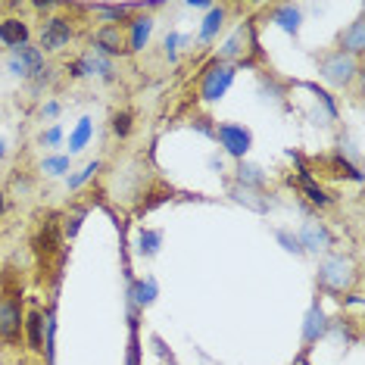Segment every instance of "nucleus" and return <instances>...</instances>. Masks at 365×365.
Masks as SVG:
<instances>
[{
	"mask_svg": "<svg viewBox=\"0 0 365 365\" xmlns=\"http://www.w3.org/2000/svg\"><path fill=\"white\" fill-rule=\"evenodd\" d=\"M69 156H47L44 163H41V172L44 175H51V178H60V175H66L69 172Z\"/></svg>",
	"mask_w": 365,
	"mask_h": 365,
	"instance_id": "393cba45",
	"label": "nucleus"
},
{
	"mask_svg": "<svg viewBox=\"0 0 365 365\" xmlns=\"http://www.w3.org/2000/svg\"><path fill=\"white\" fill-rule=\"evenodd\" d=\"M222 26H225V6H212V10H206V19L200 26V41L203 44H210V41L222 31Z\"/></svg>",
	"mask_w": 365,
	"mask_h": 365,
	"instance_id": "2eb2a0df",
	"label": "nucleus"
},
{
	"mask_svg": "<svg viewBox=\"0 0 365 365\" xmlns=\"http://www.w3.org/2000/svg\"><path fill=\"white\" fill-rule=\"evenodd\" d=\"M4 212H6V197H4V190H0V219H4Z\"/></svg>",
	"mask_w": 365,
	"mask_h": 365,
	"instance_id": "72a5a7b5",
	"label": "nucleus"
},
{
	"mask_svg": "<svg viewBox=\"0 0 365 365\" xmlns=\"http://www.w3.org/2000/svg\"><path fill=\"white\" fill-rule=\"evenodd\" d=\"M215 138H219L222 150L228 156H235V160H244V156L250 153V144H253L250 131L244 125H235V122H222V125L215 128Z\"/></svg>",
	"mask_w": 365,
	"mask_h": 365,
	"instance_id": "39448f33",
	"label": "nucleus"
},
{
	"mask_svg": "<svg viewBox=\"0 0 365 365\" xmlns=\"http://www.w3.org/2000/svg\"><path fill=\"white\" fill-rule=\"evenodd\" d=\"M300 181H303V190H306V197H309V203H315V206H331V197H328L319 185H315V181L309 178V172H306V169H303Z\"/></svg>",
	"mask_w": 365,
	"mask_h": 365,
	"instance_id": "b1692460",
	"label": "nucleus"
},
{
	"mask_svg": "<svg viewBox=\"0 0 365 365\" xmlns=\"http://www.w3.org/2000/svg\"><path fill=\"white\" fill-rule=\"evenodd\" d=\"M325 334H328V315L319 303H312L303 319V344H315V340H322Z\"/></svg>",
	"mask_w": 365,
	"mask_h": 365,
	"instance_id": "9d476101",
	"label": "nucleus"
},
{
	"mask_svg": "<svg viewBox=\"0 0 365 365\" xmlns=\"http://www.w3.org/2000/svg\"><path fill=\"white\" fill-rule=\"evenodd\" d=\"M41 113H44V115H47V119H53V115H56V113H60V103H56V101H51V103H44V110H41Z\"/></svg>",
	"mask_w": 365,
	"mask_h": 365,
	"instance_id": "473e14b6",
	"label": "nucleus"
},
{
	"mask_svg": "<svg viewBox=\"0 0 365 365\" xmlns=\"http://www.w3.org/2000/svg\"><path fill=\"white\" fill-rule=\"evenodd\" d=\"M178 44H187V38H181V35H165V41H163V47H165V53H169V60H175L178 56Z\"/></svg>",
	"mask_w": 365,
	"mask_h": 365,
	"instance_id": "7c9ffc66",
	"label": "nucleus"
},
{
	"mask_svg": "<svg viewBox=\"0 0 365 365\" xmlns=\"http://www.w3.org/2000/svg\"><path fill=\"white\" fill-rule=\"evenodd\" d=\"M340 44H344V53H350V56H359L365 51V22H362V16L353 19L350 29L340 35Z\"/></svg>",
	"mask_w": 365,
	"mask_h": 365,
	"instance_id": "f8f14e48",
	"label": "nucleus"
},
{
	"mask_svg": "<svg viewBox=\"0 0 365 365\" xmlns=\"http://www.w3.org/2000/svg\"><path fill=\"white\" fill-rule=\"evenodd\" d=\"M231 197H235V200L237 203H247V206H250V210H256V212H265V210H269V200H256V197H262L259 194V190H253V187H235V190H231Z\"/></svg>",
	"mask_w": 365,
	"mask_h": 365,
	"instance_id": "5701e85b",
	"label": "nucleus"
},
{
	"mask_svg": "<svg viewBox=\"0 0 365 365\" xmlns=\"http://www.w3.org/2000/svg\"><path fill=\"white\" fill-rule=\"evenodd\" d=\"M72 26L69 19H63V16H51V19L44 22V29H41V53L44 51H63L66 44L72 41Z\"/></svg>",
	"mask_w": 365,
	"mask_h": 365,
	"instance_id": "423d86ee",
	"label": "nucleus"
},
{
	"mask_svg": "<svg viewBox=\"0 0 365 365\" xmlns=\"http://www.w3.org/2000/svg\"><path fill=\"white\" fill-rule=\"evenodd\" d=\"M26 328H29V344L35 353H44V315L29 312L26 315Z\"/></svg>",
	"mask_w": 365,
	"mask_h": 365,
	"instance_id": "a211bd4d",
	"label": "nucleus"
},
{
	"mask_svg": "<svg viewBox=\"0 0 365 365\" xmlns=\"http://www.w3.org/2000/svg\"><path fill=\"white\" fill-rule=\"evenodd\" d=\"M356 281V262L346 253H331L319 265V284L331 290V294H344Z\"/></svg>",
	"mask_w": 365,
	"mask_h": 365,
	"instance_id": "f257e3e1",
	"label": "nucleus"
},
{
	"mask_svg": "<svg viewBox=\"0 0 365 365\" xmlns=\"http://www.w3.org/2000/svg\"><path fill=\"white\" fill-rule=\"evenodd\" d=\"M94 53H101V56H122L125 53V47H122V31L119 26H103L101 31L94 35Z\"/></svg>",
	"mask_w": 365,
	"mask_h": 365,
	"instance_id": "1a4fd4ad",
	"label": "nucleus"
},
{
	"mask_svg": "<svg viewBox=\"0 0 365 365\" xmlns=\"http://www.w3.org/2000/svg\"><path fill=\"white\" fill-rule=\"evenodd\" d=\"M231 81H235V66H231V63H219V60H215V66H212V69L203 76L200 97H203L206 103H219L222 97L228 94Z\"/></svg>",
	"mask_w": 365,
	"mask_h": 365,
	"instance_id": "20e7f679",
	"label": "nucleus"
},
{
	"mask_svg": "<svg viewBox=\"0 0 365 365\" xmlns=\"http://www.w3.org/2000/svg\"><path fill=\"white\" fill-rule=\"evenodd\" d=\"M160 247H163V231H153V228L138 231V253L140 256H156Z\"/></svg>",
	"mask_w": 365,
	"mask_h": 365,
	"instance_id": "aec40b11",
	"label": "nucleus"
},
{
	"mask_svg": "<svg viewBox=\"0 0 365 365\" xmlns=\"http://www.w3.org/2000/svg\"><path fill=\"white\" fill-rule=\"evenodd\" d=\"M131 10H138V6H135V4H122V6H103V4H97V6H94V13L106 16V19H125Z\"/></svg>",
	"mask_w": 365,
	"mask_h": 365,
	"instance_id": "bb28decb",
	"label": "nucleus"
},
{
	"mask_svg": "<svg viewBox=\"0 0 365 365\" xmlns=\"http://www.w3.org/2000/svg\"><path fill=\"white\" fill-rule=\"evenodd\" d=\"M150 31H153L150 16H138V19H131V38H128L125 51H144L147 41H150Z\"/></svg>",
	"mask_w": 365,
	"mask_h": 365,
	"instance_id": "ddd939ff",
	"label": "nucleus"
},
{
	"mask_svg": "<svg viewBox=\"0 0 365 365\" xmlns=\"http://www.w3.org/2000/svg\"><path fill=\"white\" fill-rule=\"evenodd\" d=\"M97 172H101V163H97V160H91V163L85 165V169L78 172V175H69V187H72V190H78L81 185H85V181H91V178H94Z\"/></svg>",
	"mask_w": 365,
	"mask_h": 365,
	"instance_id": "a878e982",
	"label": "nucleus"
},
{
	"mask_svg": "<svg viewBox=\"0 0 365 365\" xmlns=\"http://www.w3.org/2000/svg\"><path fill=\"white\" fill-rule=\"evenodd\" d=\"M275 237H278V244L284 247L287 253H294V256H303V247H300V237H297V235H290V231H278Z\"/></svg>",
	"mask_w": 365,
	"mask_h": 365,
	"instance_id": "cd10ccee",
	"label": "nucleus"
},
{
	"mask_svg": "<svg viewBox=\"0 0 365 365\" xmlns=\"http://www.w3.org/2000/svg\"><path fill=\"white\" fill-rule=\"evenodd\" d=\"M156 281L153 278H144V281H131V290H128V297H131V306H150L156 300Z\"/></svg>",
	"mask_w": 365,
	"mask_h": 365,
	"instance_id": "4468645a",
	"label": "nucleus"
},
{
	"mask_svg": "<svg viewBox=\"0 0 365 365\" xmlns=\"http://www.w3.org/2000/svg\"><path fill=\"white\" fill-rule=\"evenodd\" d=\"M237 185H240V187L259 190V187L265 185V172L259 169V165H253V163H240V165H237Z\"/></svg>",
	"mask_w": 365,
	"mask_h": 365,
	"instance_id": "6ab92c4d",
	"label": "nucleus"
},
{
	"mask_svg": "<svg viewBox=\"0 0 365 365\" xmlns=\"http://www.w3.org/2000/svg\"><path fill=\"white\" fill-rule=\"evenodd\" d=\"M91 138H94V122H91V115H85V119H78V125L72 128V135H69V150H72V153L85 150Z\"/></svg>",
	"mask_w": 365,
	"mask_h": 365,
	"instance_id": "f3484780",
	"label": "nucleus"
},
{
	"mask_svg": "<svg viewBox=\"0 0 365 365\" xmlns=\"http://www.w3.org/2000/svg\"><path fill=\"white\" fill-rule=\"evenodd\" d=\"M319 76L328 81V85L334 88H346L350 81L359 76V63H356V56L344 53V51H334V53H325L319 63Z\"/></svg>",
	"mask_w": 365,
	"mask_h": 365,
	"instance_id": "f03ea898",
	"label": "nucleus"
},
{
	"mask_svg": "<svg viewBox=\"0 0 365 365\" xmlns=\"http://www.w3.org/2000/svg\"><path fill=\"white\" fill-rule=\"evenodd\" d=\"M6 69H10V76L16 78H44V53H41V47H16L10 53V60H6Z\"/></svg>",
	"mask_w": 365,
	"mask_h": 365,
	"instance_id": "7ed1b4c3",
	"label": "nucleus"
},
{
	"mask_svg": "<svg viewBox=\"0 0 365 365\" xmlns=\"http://www.w3.org/2000/svg\"><path fill=\"white\" fill-rule=\"evenodd\" d=\"M29 26L22 19H4L0 22V44H6L10 51H16V47H26L29 44Z\"/></svg>",
	"mask_w": 365,
	"mask_h": 365,
	"instance_id": "9b49d317",
	"label": "nucleus"
},
{
	"mask_svg": "<svg viewBox=\"0 0 365 365\" xmlns=\"http://www.w3.org/2000/svg\"><path fill=\"white\" fill-rule=\"evenodd\" d=\"M113 131L119 138H128V131H131V115L128 113H115L113 115Z\"/></svg>",
	"mask_w": 365,
	"mask_h": 365,
	"instance_id": "c85d7f7f",
	"label": "nucleus"
},
{
	"mask_svg": "<svg viewBox=\"0 0 365 365\" xmlns=\"http://www.w3.org/2000/svg\"><path fill=\"white\" fill-rule=\"evenodd\" d=\"M85 215H88V210H78V212H72L69 219H66V237H76V235H78V228H81V222H85Z\"/></svg>",
	"mask_w": 365,
	"mask_h": 365,
	"instance_id": "c756f323",
	"label": "nucleus"
},
{
	"mask_svg": "<svg viewBox=\"0 0 365 365\" xmlns=\"http://www.w3.org/2000/svg\"><path fill=\"white\" fill-rule=\"evenodd\" d=\"M44 356H47V365H53V359H56V315H53V309L47 312V319H44Z\"/></svg>",
	"mask_w": 365,
	"mask_h": 365,
	"instance_id": "4be33fe9",
	"label": "nucleus"
},
{
	"mask_svg": "<svg viewBox=\"0 0 365 365\" xmlns=\"http://www.w3.org/2000/svg\"><path fill=\"white\" fill-rule=\"evenodd\" d=\"M4 156H6V150H4V140H0V160H4Z\"/></svg>",
	"mask_w": 365,
	"mask_h": 365,
	"instance_id": "f704fd0d",
	"label": "nucleus"
},
{
	"mask_svg": "<svg viewBox=\"0 0 365 365\" xmlns=\"http://www.w3.org/2000/svg\"><path fill=\"white\" fill-rule=\"evenodd\" d=\"M63 140V128L60 125H53V128H47V131H41V144H47V147H56Z\"/></svg>",
	"mask_w": 365,
	"mask_h": 365,
	"instance_id": "2f4dec72",
	"label": "nucleus"
},
{
	"mask_svg": "<svg viewBox=\"0 0 365 365\" xmlns=\"http://www.w3.org/2000/svg\"><path fill=\"white\" fill-rule=\"evenodd\" d=\"M272 19L278 22V29H284V31H290V35H297V31H300L303 16H300V10H297V6H278Z\"/></svg>",
	"mask_w": 365,
	"mask_h": 365,
	"instance_id": "412c9836",
	"label": "nucleus"
},
{
	"mask_svg": "<svg viewBox=\"0 0 365 365\" xmlns=\"http://www.w3.org/2000/svg\"><path fill=\"white\" fill-rule=\"evenodd\" d=\"M247 38H253V31H250V26H237V31L231 35L228 41H225V47L219 51V63H228V60H235V56H240V51H244V41Z\"/></svg>",
	"mask_w": 365,
	"mask_h": 365,
	"instance_id": "dca6fc26",
	"label": "nucleus"
},
{
	"mask_svg": "<svg viewBox=\"0 0 365 365\" xmlns=\"http://www.w3.org/2000/svg\"><path fill=\"white\" fill-rule=\"evenodd\" d=\"M297 237H300L303 253H325V250H331V244H334V235L328 231L325 222H306Z\"/></svg>",
	"mask_w": 365,
	"mask_h": 365,
	"instance_id": "0eeeda50",
	"label": "nucleus"
},
{
	"mask_svg": "<svg viewBox=\"0 0 365 365\" xmlns=\"http://www.w3.org/2000/svg\"><path fill=\"white\" fill-rule=\"evenodd\" d=\"M22 300H4L0 303V337L6 344L19 340V331H22Z\"/></svg>",
	"mask_w": 365,
	"mask_h": 365,
	"instance_id": "6e6552de",
	"label": "nucleus"
}]
</instances>
